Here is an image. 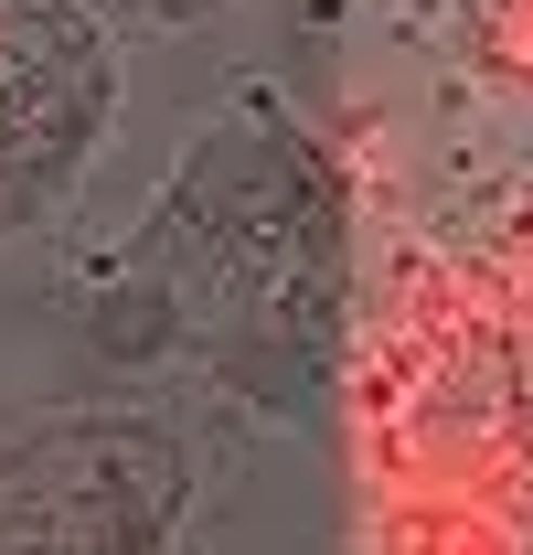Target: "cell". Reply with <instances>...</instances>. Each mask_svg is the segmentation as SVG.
I'll return each instance as SVG.
<instances>
[{
    "instance_id": "2",
    "label": "cell",
    "mask_w": 533,
    "mask_h": 555,
    "mask_svg": "<svg viewBox=\"0 0 533 555\" xmlns=\"http://www.w3.org/2000/svg\"><path fill=\"white\" fill-rule=\"evenodd\" d=\"M469 65L502 96H533V0H469Z\"/></svg>"
},
{
    "instance_id": "1",
    "label": "cell",
    "mask_w": 533,
    "mask_h": 555,
    "mask_svg": "<svg viewBox=\"0 0 533 555\" xmlns=\"http://www.w3.org/2000/svg\"><path fill=\"white\" fill-rule=\"evenodd\" d=\"M374 555H533V352L480 268L416 257L363 352Z\"/></svg>"
},
{
    "instance_id": "3",
    "label": "cell",
    "mask_w": 533,
    "mask_h": 555,
    "mask_svg": "<svg viewBox=\"0 0 533 555\" xmlns=\"http://www.w3.org/2000/svg\"><path fill=\"white\" fill-rule=\"evenodd\" d=\"M480 278H491V299L512 310V332L533 352V193H512V214L491 224V246H480Z\"/></svg>"
}]
</instances>
